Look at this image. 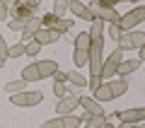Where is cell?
<instances>
[{
  "instance_id": "obj_35",
  "label": "cell",
  "mask_w": 145,
  "mask_h": 128,
  "mask_svg": "<svg viewBox=\"0 0 145 128\" xmlns=\"http://www.w3.org/2000/svg\"><path fill=\"white\" fill-rule=\"evenodd\" d=\"M140 58H143V61H145V46L140 48Z\"/></svg>"
},
{
  "instance_id": "obj_24",
  "label": "cell",
  "mask_w": 145,
  "mask_h": 128,
  "mask_svg": "<svg viewBox=\"0 0 145 128\" xmlns=\"http://www.w3.org/2000/svg\"><path fill=\"white\" fill-rule=\"evenodd\" d=\"M39 51H41V46H39V44H36L34 39L24 44V53H27V56H31V58H34V56H39Z\"/></svg>"
},
{
  "instance_id": "obj_32",
  "label": "cell",
  "mask_w": 145,
  "mask_h": 128,
  "mask_svg": "<svg viewBox=\"0 0 145 128\" xmlns=\"http://www.w3.org/2000/svg\"><path fill=\"white\" fill-rule=\"evenodd\" d=\"M7 48H10V46L5 44V39H3V34H0V61H5V58H7Z\"/></svg>"
},
{
  "instance_id": "obj_25",
  "label": "cell",
  "mask_w": 145,
  "mask_h": 128,
  "mask_svg": "<svg viewBox=\"0 0 145 128\" xmlns=\"http://www.w3.org/2000/svg\"><path fill=\"white\" fill-rule=\"evenodd\" d=\"M20 56H24V44H15L7 48V58H20Z\"/></svg>"
},
{
  "instance_id": "obj_10",
  "label": "cell",
  "mask_w": 145,
  "mask_h": 128,
  "mask_svg": "<svg viewBox=\"0 0 145 128\" xmlns=\"http://www.w3.org/2000/svg\"><path fill=\"white\" fill-rule=\"evenodd\" d=\"M61 39V34H58V31H53V29H39L34 34V41L36 44H39V46H46V44H53V41H58Z\"/></svg>"
},
{
  "instance_id": "obj_11",
  "label": "cell",
  "mask_w": 145,
  "mask_h": 128,
  "mask_svg": "<svg viewBox=\"0 0 145 128\" xmlns=\"http://www.w3.org/2000/svg\"><path fill=\"white\" fill-rule=\"evenodd\" d=\"M36 68H39V75L41 77H53L58 72V63L56 61H39Z\"/></svg>"
},
{
  "instance_id": "obj_2",
  "label": "cell",
  "mask_w": 145,
  "mask_h": 128,
  "mask_svg": "<svg viewBox=\"0 0 145 128\" xmlns=\"http://www.w3.org/2000/svg\"><path fill=\"white\" fill-rule=\"evenodd\" d=\"M41 27H44V29H53V31H58V34H63V31L72 29V22L70 20H63V17H56V15H44L41 17Z\"/></svg>"
},
{
  "instance_id": "obj_27",
  "label": "cell",
  "mask_w": 145,
  "mask_h": 128,
  "mask_svg": "<svg viewBox=\"0 0 145 128\" xmlns=\"http://www.w3.org/2000/svg\"><path fill=\"white\" fill-rule=\"evenodd\" d=\"M53 94H56L58 99H63L68 94V87H65V82H53Z\"/></svg>"
},
{
  "instance_id": "obj_33",
  "label": "cell",
  "mask_w": 145,
  "mask_h": 128,
  "mask_svg": "<svg viewBox=\"0 0 145 128\" xmlns=\"http://www.w3.org/2000/svg\"><path fill=\"white\" fill-rule=\"evenodd\" d=\"M7 15H10V7H7V3L0 0V20H7Z\"/></svg>"
},
{
  "instance_id": "obj_22",
  "label": "cell",
  "mask_w": 145,
  "mask_h": 128,
  "mask_svg": "<svg viewBox=\"0 0 145 128\" xmlns=\"http://www.w3.org/2000/svg\"><path fill=\"white\" fill-rule=\"evenodd\" d=\"M68 80L75 85V87H85L87 85V77L85 75H80V70H72V72H68Z\"/></svg>"
},
{
  "instance_id": "obj_16",
  "label": "cell",
  "mask_w": 145,
  "mask_h": 128,
  "mask_svg": "<svg viewBox=\"0 0 145 128\" xmlns=\"http://www.w3.org/2000/svg\"><path fill=\"white\" fill-rule=\"evenodd\" d=\"M63 118V128H80L85 123V118H87V114H85V116H61Z\"/></svg>"
},
{
  "instance_id": "obj_39",
  "label": "cell",
  "mask_w": 145,
  "mask_h": 128,
  "mask_svg": "<svg viewBox=\"0 0 145 128\" xmlns=\"http://www.w3.org/2000/svg\"><path fill=\"white\" fill-rule=\"evenodd\" d=\"M128 128H138V126H128Z\"/></svg>"
},
{
  "instance_id": "obj_21",
  "label": "cell",
  "mask_w": 145,
  "mask_h": 128,
  "mask_svg": "<svg viewBox=\"0 0 145 128\" xmlns=\"http://www.w3.org/2000/svg\"><path fill=\"white\" fill-rule=\"evenodd\" d=\"M24 87H27V82L22 80V77H20V80H12V82H7V85H5V89H7L10 94H20V92H24Z\"/></svg>"
},
{
  "instance_id": "obj_17",
  "label": "cell",
  "mask_w": 145,
  "mask_h": 128,
  "mask_svg": "<svg viewBox=\"0 0 145 128\" xmlns=\"http://www.w3.org/2000/svg\"><path fill=\"white\" fill-rule=\"evenodd\" d=\"M75 51H89V31H80L75 36Z\"/></svg>"
},
{
  "instance_id": "obj_18",
  "label": "cell",
  "mask_w": 145,
  "mask_h": 128,
  "mask_svg": "<svg viewBox=\"0 0 145 128\" xmlns=\"http://www.w3.org/2000/svg\"><path fill=\"white\" fill-rule=\"evenodd\" d=\"M92 99H97V102H109V99H114V94H111L109 85H104V82H102V87L94 89V97Z\"/></svg>"
},
{
  "instance_id": "obj_12",
  "label": "cell",
  "mask_w": 145,
  "mask_h": 128,
  "mask_svg": "<svg viewBox=\"0 0 145 128\" xmlns=\"http://www.w3.org/2000/svg\"><path fill=\"white\" fill-rule=\"evenodd\" d=\"M41 29V20L39 17H31V20H27V24H24V31H22V36H24L27 41H31L34 39V34Z\"/></svg>"
},
{
  "instance_id": "obj_30",
  "label": "cell",
  "mask_w": 145,
  "mask_h": 128,
  "mask_svg": "<svg viewBox=\"0 0 145 128\" xmlns=\"http://www.w3.org/2000/svg\"><path fill=\"white\" fill-rule=\"evenodd\" d=\"M121 34H123V31H121V27H119V24H111V27H109V36H111L114 41H119V39H121Z\"/></svg>"
},
{
  "instance_id": "obj_15",
  "label": "cell",
  "mask_w": 145,
  "mask_h": 128,
  "mask_svg": "<svg viewBox=\"0 0 145 128\" xmlns=\"http://www.w3.org/2000/svg\"><path fill=\"white\" fill-rule=\"evenodd\" d=\"M22 80L24 82H36L41 80V75H39V68H36V63H29V65L22 70Z\"/></svg>"
},
{
  "instance_id": "obj_5",
  "label": "cell",
  "mask_w": 145,
  "mask_h": 128,
  "mask_svg": "<svg viewBox=\"0 0 145 128\" xmlns=\"http://www.w3.org/2000/svg\"><path fill=\"white\" fill-rule=\"evenodd\" d=\"M114 116L121 118V123H126V126H138V123L145 121V109H126V111H119L114 114Z\"/></svg>"
},
{
  "instance_id": "obj_14",
  "label": "cell",
  "mask_w": 145,
  "mask_h": 128,
  "mask_svg": "<svg viewBox=\"0 0 145 128\" xmlns=\"http://www.w3.org/2000/svg\"><path fill=\"white\" fill-rule=\"evenodd\" d=\"M138 65H140L138 58H133V61H123V63L119 65V70H116V77H123V80H126L133 70H138Z\"/></svg>"
},
{
  "instance_id": "obj_36",
  "label": "cell",
  "mask_w": 145,
  "mask_h": 128,
  "mask_svg": "<svg viewBox=\"0 0 145 128\" xmlns=\"http://www.w3.org/2000/svg\"><path fill=\"white\" fill-rule=\"evenodd\" d=\"M104 128H116V126H111V123H106V126H104Z\"/></svg>"
},
{
  "instance_id": "obj_38",
  "label": "cell",
  "mask_w": 145,
  "mask_h": 128,
  "mask_svg": "<svg viewBox=\"0 0 145 128\" xmlns=\"http://www.w3.org/2000/svg\"><path fill=\"white\" fill-rule=\"evenodd\" d=\"M3 65H5V61H0V68H3Z\"/></svg>"
},
{
  "instance_id": "obj_7",
  "label": "cell",
  "mask_w": 145,
  "mask_h": 128,
  "mask_svg": "<svg viewBox=\"0 0 145 128\" xmlns=\"http://www.w3.org/2000/svg\"><path fill=\"white\" fill-rule=\"evenodd\" d=\"M68 10H70L75 17H80V20L94 22V12L89 10V5H82L80 0H70V3H68Z\"/></svg>"
},
{
  "instance_id": "obj_23",
  "label": "cell",
  "mask_w": 145,
  "mask_h": 128,
  "mask_svg": "<svg viewBox=\"0 0 145 128\" xmlns=\"http://www.w3.org/2000/svg\"><path fill=\"white\" fill-rule=\"evenodd\" d=\"M85 126L87 128H104L106 126V118L104 116H87L85 118Z\"/></svg>"
},
{
  "instance_id": "obj_29",
  "label": "cell",
  "mask_w": 145,
  "mask_h": 128,
  "mask_svg": "<svg viewBox=\"0 0 145 128\" xmlns=\"http://www.w3.org/2000/svg\"><path fill=\"white\" fill-rule=\"evenodd\" d=\"M24 20H7V27H10L12 31H24Z\"/></svg>"
},
{
  "instance_id": "obj_20",
  "label": "cell",
  "mask_w": 145,
  "mask_h": 128,
  "mask_svg": "<svg viewBox=\"0 0 145 128\" xmlns=\"http://www.w3.org/2000/svg\"><path fill=\"white\" fill-rule=\"evenodd\" d=\"M133 48V34L131 31H123L119 39V51H131Z\"/></svg>"
},
{
  "instance_id": "obj_3",
  "label": "cell",
  "mask_w": 145,
  "mask_h": 128,
  "mask_svg": "<svg viewBox=\"0 0 145 128\" xmlns=\"http://www.w3.org/2000/svg\"><path fill=\"white\" fill-rule=\"evenodd\" d=\"M121 63H123V51L116 48V51L104 61V65H102V77H111V80H114V77H116V70H119Z\"/></svg>"
},
{
  "instance_id": "obj_31",
  "label": "cell",
  "mask_w": 145,
  "mask_h": 128,
  "mask_svg": "<svg viewBox=\"0 0 145 128\" xmlns=\"http://www.w3.org/2000/svg\"><path fill=\"white\" fill-rule=\"evenodd\" d=\"M44 128H63V118H61V116H58V118H51V121L44 123Z\"/></svg>"
},
{
  "instance_id": "obj_19",
  "label": "cell",
  "mask_w": 145,
  "mask_h": 128,
  "mask_svg": "<svg viewBox=\"0 0 145 128\" xmlns=\"http://www.w3.org/2000/svg\"><path fill=\"white\" fill-rule=\"evenodd\" d=\"M72 63H75V70H80L82 65L89 63V51H75L72 53Z\"/></svg>"
},
{
  "instance_id": "obj_13",
  "label": "cell",
  "mask_w": 145,
  "mask_h": 128,
  "mask_svg": "<svg viewBox=\"0 0 145 128\" xmlns=\"http://www.w3.org/2000/svg\"><path fill=\"white\" fill-rule=\"evenodd\" d=\"M106 85H109V89H111V94H114V99L121 97V94L128 89V82H126L123 77H114V80H109Z\"/></svg>"
},
{
  "instance_id": "obj_1",
  "label": "cell",
  "mask_w": 145,
  "mask_h": 128,
  "mask_svg": "<svg viewBox=\"0 0 145 128\" xmlns=\"http://www.w3.org/2000/svg\"><path fill=\"white\" fill-rule=\"evenodd\" d=\"M140 22H145V5H138L128 15H123L121 22H119V27H121V31H133V27L140 24Z\"/></svg>"
},
{
  "instance_id": "obj_34",
  "label": "cell",
  "mask_w": 145,
  "mask_h": 128,
  "mask_svg": "<svg viewBox=\"0 0 145 128\" xmlns=\"http://www.w3.org/2000/svg\"><path fill=\"white\" fill-rule=\"evenodd\" d=\"M65 80H68V72H61V70H58L56 75H53V82H65Z\"/></svg>"
},
{
  "instance_id": "obj_26",
  "label": "cell",
  "mask_w": 145,
  "mask_h": 128,
  "mask_svg": "<svg viewBox=\"0 0 145 128\" xmlns=\"http://www.w3.org/2000/svg\"><path fill=\"white\" fill-rule=\"evenodd\" d=\"M131 34H133V48L140 51V48L145 46V34H143V31H131Z\"/></svg>"
},
{
  "instance_id": "obj_37",
  "label": "cell",
  "mask_w": 145,
  "mask_h": 128,
  "mask_svg": "<svg viewBox=\"0 0 145 128\" xmlns=\"http://www.w3.org/2000/svg\"><path fill=\"white\" fill-rule=\"evenodd\" d=\"M138 128H145V121H143V123H140V126H138Z\"/></svg>"
},
{
  "instance_id": "obj_4",
  "label": "cell",
  "mask_w": 145,
  "mask_h": 128,
  "mask_svg": "<svg viewBox=\"0 0 145 128\" xmlns=\"http://www.w3.org/2000/svg\"><path fill=\"white\" fill-rule=\"evenodd\" d=\"M44 94L41 92H20V94H12L10 102L15 106H36V104H41Z\"/></svg>"
},
{
  "instance_id": "obj_6",
  "label": "cell",
  "mask_w": 145,
  "mask_h": 128,
  "mask_svg": "<svg viewBox=\"0 0 145 128\" xmlns=\"http://www.w3.org/2000/svg\"><path fill=\"white\" fill-rule=\"evenodd\" d=\"M78 104H80V97H75V94L68 92L63 99H58V102H56V111H58V116H70L72 109H78Z\"/></svg>"
},
{
  "instance_id": "obj_9",
  "label": "cell",
  "mask_w": 145,
  "mask_h": 128,
  "mask_svg": "<svg viewBox=\"0 0 145 128\" xmlns=\"http://www.w3.org/2000/svg\"><path fill=\"white\" fill-rule=\"evenodd\" d=\"M80 106L85 109V114H87V116H104L102 104H99L97 99H92V97H80Z\"/></svg>"
},
{
  "instance_id": "obj_28",
  "label": "cell",
  "mask_w": 145,
  "mask_h": 128,
  "mask_svg": "<svg viewBox=\"0 0 145 128\" xmlns=\"http://www.w3.org/2000/svg\"><path fill=\"white\" fill-rule=\"evenodd\" d=\"M68 10V3H63V0H56L53 3V12L51 15H56V17H63V12Z\"/></svg>"
},
{
  "instance_id": "obj_8",
  "label": "cell",
  "mask_w": 145,
  "mask_h": 128,
  "mask_svg": "<svg viewBox=\"0 0 145 128\" xmlns=\"http://www.w3.org/2000/svg\"><path fill=\"white\" fill-rule=\"evenodd\" d=\"M36 7H39V3H15V5H12V12H15L17 15V20H31V17H34V10Z\"/></svg>"
}]
</instances>
